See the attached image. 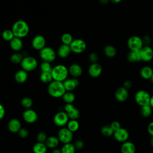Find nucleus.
I'll return each mask as SVG.
<instances>
[{
    "label": "nucleus",
    "mask_w": 153,
    "mask_h": 153,
    "mask_svg": "<svg viewBox=\"0 0 153 153\" xmlns=\"http://www.w3.org/2000/svg\"><path fill=\"white\" fill-rule=\"evenodd\" d=\"M11 30L15 37L22 39L27 35L29 32V27L26 22L19 20L14 23Z\"/></svg>",
    "instance_id": "obj_1"
},
{
    "label": "nucleus",
    "mask_w": 153,
    "mask_h": 153,
    "mask_svg": "<svg viewBox=\"0 0 153 153\" xmlns=\"http://www.w3.org/2000/svg\"><path fill=\"white\" fill-rule=\"evenodd\" d=\"M47 91L51 97L59 98L62 97L66 91L63 82L53 80L48 84Z\"/></svg>",
    "instance_id": "obj_2"
},
{
    "label": "nucleus",
    "mask_w": 153,
    "mask_h": 153,
    "mask_svg": "<svg viewBox=\"0 0 153 153\" xmlns=\"http://www.w3.org/2000/svg\"><path fill=\"white\" fill-rule=\"evenodd\" d=\"M53 80L63 82L68 78L69 71L63 65H57L53 68L51 72Z\"/></svg>",
    "instance_id": "obj_3"
},
{
    "label": "nucleus",
    "mask_w": 153,
    "mask_h": 153,
    "mask_svg": "<svg viewBox=\"0 0 153 153\" xmlns=\"http://www.w3.org/2000/svg\"><path fill=\"white\" fill-rule=\"evenodd\" d=\"M150 98V94L145 90H138L134 94L135 102L140 107L149 105Z\"/></svg>",
    "instance_id": "obj_4"
},
{
    "label": "nucleus",
    "mask_w": 153,
    "mask_h": 153,
    "mask_svg": "<svg viewBox=\"0 0 153 153\" xmlns=\"http://www.w3.org/2000/svg\"><path fill=\"white\" fill-rule=\"evenodd\" d=\"M22 69L26 72H30L36 69L38 66L36 59L32 56L24 57L20 63Z\"/></svg>",
    "instance_id": "obj_5"
},
{
    "label": "nucleus",
    "mask_w": 153,
    "mask_h": 153,
    "mask_svg": "<svg viewBox=\"0 0 153 153\" xmlns=\"http://www.w3.org/2000/svg\"><path fill=\"white\" fill-rule=\"evenodd\" d=\"M39 56L43 61L51 63L56 59V53L51 47L45 46L39 51Z\"/></svg>",
    "instance_id": "obj_6"
},
{
    "label": "nucleus",
    "mask_w": 153,
    "mask_h": 153,
    "mask_svg": "<svg viewBox=\"0 0 153 153\" xmlns=\"http://www.w3.org/2000/svg\"><path fill=\"white\" fill-rule=\"evenodd\" d=\"M127 45L130 50L139 51L143 46V43L142 38L137 35H133L128 39Z\"/></svg>",
    "instance_id": "obj_7"
},
{
    "label": "nucleus",
    "mask_w": 153,
    "mask_h": 153,
    "mask_svg": "<svg viewBox=\"0 0 153 153\" xmlns=\"http://www.w3.org/2000/svg\"><path fill=\"white\" fill-rule=\"evenodd\" d=\"M69 46L71 50V52L76 54H80L83 53L87 48V44L85 41L79 38L74 39Z\"/></svg>",
    "instance_id": "obj_8"
},
{
    "label": "nucleus",
    "mask_w": 153,
    "mask_h": 153,
    "mask_svg": "<svg viewBox=\"0 0 153 153\" xmlns=\"http://www.w3.org/2000/svg\"><path fill=\"white\" fill-rule=\"evenodd\" d=\"M57 137L59 141L63 144L71 143L73 138V133L67 127H63L58 131Z\"/></svg>",
    "instance_id": "obj_9"
},
{
    "label": "nucleus",
    "mask_w": 153,
    "mask_h": 153,
    "mask_svg": "<svg viewBox=\"0 0 153 153\" xmlns=\"http://www.w3.org/2000/svg\"><path fill=\"white\" fill-rule=\"evenodd\" d=\"M69 121V117L65 111H59L53 117V122L58 127H63L68 124Z\"/></svg>",
    "instance_id": "obj_10"
},
{
    "label": "nucleus",
    "mask_w": 153,
    "mask_h": 153,
    "mask_svg": "<svg viewBox=\"0 0 153 153\" xmlns=\"http://www.w3.org/2000/svg\"><path fill=\"white\" fill-rule=\"evenodd\" d=\"M113 136L116 141L120 143H123L128 140L130 136V133L126 128L121 127L118 130L114 131Z\"/></svg>",
    "instance_id": "obj_11"
},
{
    "label": "nucleus",
    "mask_w": 153,
    "mask_h": 153,
    "mask_svg": "<svg viewBox=\"0 0 153 153\" xmlns=\"http://www.w3.org/2000/svg\"><path fill=\"white\" fill-rule=\"evenodd\" d=\"M139 53L142 61L148 62L153 59V49L149 45H143Z\"/></svg>",
    "instance_id": "obj_12"
},
{
    "label": "nucleus",
    "mask_w": 153,
    "mask_h": 153,
    "mask_svg": "<svg viewBox=\"0 0 153 153\" xmlns=\"http://www.w3.org/2000/svg\"><path fill=\"white\" fill-rule=\"evenodd\" d=\"M128 91L124 87H118L114 93L115 99L119 102H124L127 100L128 97Z\"/></svg>",
    "instance_id": "obj_13"
},
{
    "label": "nucleus",
    "mask_w": 153,
    "mask_h": 153,
    "mask_svg": "<svg viewBox=\"0 0 153 153\" xmlns=\"http://www.w3.org/2000/svg\"><path fill=\"white\" fill-rule=\"evenodd\" d=\"M24 121L27 123L32 124L35 123L38 120V114L33 109H27L25 110L22 115Z\"/></svg>",
    "instance_id": "obj_14"
},
{
    "label": "nucleus",
    "mask_w": 153,
    "mask_h": 153,
    "mask_svg": "<svg viewBox=\"0 0 153 153\" xmlns=\"http://www.w3.org/2000/svg\"><path fill=\"white\" fill-rule=\"evenodd\" d=\"M46 41L45 38L42 35H36L35 36L32 41V47L36 50H41L45 47Z\"/></svg>",
    "instance_id": "obj_15"
},
{
    "label": "nucleus",
    "mask_w": 153,
    "mask_h": 153,
    "mask_svg": "<svg viewBox=\"0 0 153 153\" xmlns=\"http://www.w3.org/2000/svg\"><path fill=\"white\" fill-rule=\"evenodd\" d=\"M102 72V66L97 63H91L88 69V73L89 75L93 78H97L99 76Z\"/></svg>",
    "instance_id": "obj_16"
},
{
    "label": "nucleus",
    "mask_w": 153,
    "mask_h": 153,
    "mask_svg": "<svg viewBox=\"0 0 153 153\" xmlns=\"http://www.w3.org/2000/svg\"><path fill=\"white\" fill-rule=\"evenodd\" d=\"M63 85L66 91H72L79 85V80L77 78H67L63 82Z\"/></svg>",
    "instance_id": "obj_17"
},
{
    "label": "nucleus",
    "mask_w": 153,
    "mask_h": 153,
    "mask_svg": "<svg viewBox=\"0 0 153 153\" xmlns=\"http://www.w3.org/2000/svg\"><path fill=\"white\" fill-rule=\"evenodd\" d=\"M136 149L134 143L128 140L122 143L120 148L121 153H135Z\"/></svg>",
    "instance_id": "obj_18"
},
{
    "label": "nucleus",
    "mask_w": 153,
    "mask_h": 153,
    "mask_svg": "<svg viewBox=\"0 0 153 153\" xmlns=\"http://www.w3.org/2000/svg\"><path fill=\"white\" fill-rule=\"evenodd\" d=\"M8 129L11 133H18L22 128L20 121L17 118L11 119L8 123Z\"/></svg>",
    "instance_id": "obj_19"
},
{
    "label": "nucleus",
    "mask_w": 153,
    "mask_h": 153,
    "mask_svg": "<svg viewBox=\"0 0 153 153\" xmlns=\"http://www.w3.org/2000/svg\"><path fill=\"white\" fill-rule=\"evenodd\" d=\"M68 71L69 73L75 78L80 76L82 74V67L78 63H73L71 65Z\"/></svg>",
    "instance_id": "obj_20"
},
{
    "label": "nucleus",
    "mask_w": 153,
    "mask_h": 153,
    "mask_svg": "<svg viewBox=\"0 0 153 153\" xmlns=\"http://www.w3.org/2000/svg\"><path fill=\"white\" fill-rule=\"evenodd\" d=\"M23 41H22L21 38L17 37H14L10 41V46L11 48L14 50V51H19L23 48Z\"/></svg>",
    "instance_id": "obj_21"
},
{
    "label": "nucleus",
    "mask_w": 153,
    "mask_h": 153,
    "mask_svg": "<svg viewBox=\"0 0 153 153\" xmlns=\"http://www.w3.org/2000/svg\"><path fill=\"white\" fill-rule=\"evenodd\" d=\"M71 53L70 46L62 44L57 50V55L61 58H66Z\"/></svg>",
    "instance_id": "obj_22"
},
{
    "label": "nucleus",
    "mask_w": 153,
    "mask_h": 153,
    "mask_svg": "<svg viewBox=\"0 0 153 153\" xmlns=\"http://www.w3.org/2000/svg\"><path fill=\"white\" fill-rule=\"evenodd\" d=\"M127 60L130 63H137L142 61L139 51L130 50L127 54Z\"/></svg>",
    "instance_id": "obj_23"
},
{
    "label": "nucleus",
    "mask_w": 153,
    "mask_h": 153,
    "mask_svg": "<svg viewBox=\"0 0 153 153\" xmlns=\"http://www.w3.org/2000/svg\"><path fill=\"white\" fill-rule=\"evenodd\" d=\"M27 72L25 71L23 69L19 70L16 72L14 75V79L16 81L20 84H22L26 82L27 79Z\"/></svg>",
    "instance_id": "obj_24"
},
{
    "label": "nucleus",
    "mask_w": 153,
    "mask_h": 153,
    "mask_svg": "<svg viewBox=\"0 0 153 153\" xmlns=\"http://www.w3.org/2000/svg\"><path fill=\"white\" fill-rule=\"evenodd\" d=\"M153 74V69L149 66H144L140 70V75L144 79H150Z\"/></svg>",
    "instance_id": "obj_25"
},
{
    "label": "nucleus",
    "mask_w": 153,
    "mask_h": 153,
    "mask_svg": "<svg viewBox=\"0 0 153 153\" xmlns=\"http://www.w3.org/2000/svg\"><path fill=\"white\" fill-rule=\"evenodd\" d=\"M60 141L57 137L51 136L47 137L45 143L48 148L55 149L59 145Z\"/></svg>",
    "instance_id": "obj_26"
},
{
    "label": "nucleus",
    "mask_w": 153,
    "mask_h": 153,
    "mask_svg": "<svg viewBox=\"0 0 153 153\" xmlns=\"http://www.w3.org/2000/svg\"><path fill=\"white\" fill-rule=\"evenodd\" d=\"M47 149L45 143L37 142L33 146L32 151L33 153H47Z\"/></svg>",
    "instance_id": "obj_27"
},
{
    "label": "nucleus",
    "mask_w": 153,
    "mask_h": 153,
    "mask_svg": "<svg viewBox=\"0 0 153 153\" xmlns=\"http://www.w3.org/2000/svg\"><path fill=\"white\" fill-rule=\"evenodd\" d=\"M104 54L109 58L115 57L117 54V50L115 47L112 45H107L103 48Z\"/></svg>",
    "instance_id": "obj_28"
},
{
    "label": "nucleus",
    "mask_w": 153,
    "mask_h": 153,
    "mask_svg": "<svg viewBox=\"0 0 153 153\" xmlns=\"http://www.w3.org/2000/svg\"><path fill=\"white\" fill-rule=\"evenodd\" d=\"M140 112L141 115L143 117H145V118L149 117L153 114L152 108L149 105L141 106Z\"/></svg>",
    "instance_id": "obj_29"
},
{
    "label": "nucleus",
    "mask_w": 153,
    "mask_h": 153,
    "mask_svg": "<svg viewBox=\"0 0 153 153\" xmlns=\"http://www.w3.org/2000/svg\"><path fill=\"white\" fill-rule=\"evenodd\" d=\"M100 132H101V134L105 137L112 136H113L114 133V130H112V128H111L109 124H106L103 126L100 129Z\"/></svg>",
    "instance_id": "obj_30"
},
{
    "label": "nucleus",
    "mask_w": 153,
    "mask_h": 153,
    "mask_svg": "<svg viewBox=\"0 0 153 153\" xmlns=\"http://www.w3.org/2000/svg\"><path fill=\"white\" fill-rule=\"evenodd\" d=\"M79 127V123L77 120H70L67 124V128L72 133L76 131Z\"/></svg>",
    "instance_id": "obj_31"
},
{
    "label": "nucleus",
    "mask_w": 153,
    "mask_h": 153,
    "mask_svg": "<svg viewBox=\"0 0 153 153\" xmlns=\"http://www.w3.org/2000/svg\"><path fill=\"white\" fill-rule=\"evenodd\" d=\"M62 97L66 103H72L75 99V96L72 91H66Z\"/></svg>",
    "instance_id": "obj_32"
},
{
    "label": "nucleus",
    "mask_w": 153,
    "mask_h": 153,
    "mask_svg": "<svg viewBox=\"0 0 153 153\" xmlns=\"http://www.w3.org/2000/svg\"><path fill=\"white\" fill-rule=\"evenodd\" d=\"M69 117V120H77L80 116V112L78 109L74 106L69 112H66Z\"/></svg>",
    "instance_id": "obj_33"
},
{
    "label": "nucleus",
    "mask_w": 153,
    "mask_h": 153,
    "mask_svg": "<svg viewBox=\"0 0 153 153\" xmlns=\"http://www.w3.org/2000/svg\"><path fill=\"white\" fill-rule=\"evenodd\" d=\"M41 81L45 84H49L53 81V78L51 72H41L40 74Z\"/></svg>",
    "instance_id": "obj_34"
},
{
    "label": "nucleus",
    "mask_w": 153,
    "mask_h": 153,
    "mask_svg": "<svg viewBox=\"0 0 153 153\" xmlns=\"http://www.w3.org/2000/svg\"><path fill=\"white\" fill-rule=\"evenodd\" d=\"M76 149L74 145L71 143L63 144V146L61 148L62 153H75Z\"/></svg>",
    "instance_id": "obj_35"
},
{
    "label": "nucleus",
    "mask_w": 153,
    "mask_h": 153,
    "mask_svg": "<svg viewBox=\"0 0 153 153\" xmlns=\"http://www.w3.org/2000/svg\"><path fill=\"white\" fill-rule=\"evenodd\" d=\"M73 40V37L69 33H65L61 36V41L63 44L70 45Z\"/></svg>",
    "instance_id": "obj_36"
},
{
    "label": "nucleus",
    "mask_w": 153,
    "mask_h": 153,
    "mask_svg": "<svg viewBox=\"0 0 153 153\" xmlns=\"http://www.w3.org/2000/svg\"><path fill=\"white\" fill-rule=\"evenodd\" d=\"M23 59V57L22 54L19 53H13L10 57V60L12 63L14 64H19L20 63Z\"/></svg>",
    "instance_id": "obj_37"
},
{
    "label": "nucleus",
    "mask_w": 153,
    "mask_h": 153,
    "mask_svg": "<svg viewBox=\"0 0 153 153\" xmlns=\"http://www.w3.org/2000/svg\"><path fill=\"white\" fill-rule=\"evenodd\" d=\"M2 37L6 41H10L14 37V35L11 30L5 29L2 33Z\"/></svg>",
    "instance_id": "obj_38"
},
{
    "label": "nucleus",
    "mask_w": 153,
    "mask_h": 153,
    "mask_svg": "<svg viewBox=\"0 0 153 153\" xmlns=\"http://www.w3.org/2000/svg\"><path fill=\"white\" fill-rule=\"evenodd\" d=\"M21 105L26 109H30L33 105V101L31 98L29 97H25L21 100Z\"/></svg>",
    "instance_id": "obj_39"
},
{
    "label": "nucleus",
    "mask_w": 153,
    "mask_h": 153,
    "mask_svg": "<svg viewBox=\"0 0 153 153\" xmlns=\"http://www.w3.org/2000/svg\"><path fill=\"white\" fill-rule=\"evenodd\" d=\"M51 63L44 62L43 61L41 65H40V69L41 70V72H51L53 69V67L51 66Z\"/></svg>",
    "instance_id": "obj_40"
},
{
    "label": "nucleus",
    "mask_w": 153,
    "mask_h": 153,
    "mask_svg": "<svg viewBox=\"0 0 153 153\" xmlns=\"http://www.w3.org/2000/svg\"><path fill=\"white\" fill-rule=\"evenodd\" d=\"M48 136H47L46 133L44 131H41L38 133L36 136V139L38 142H42V143H45Z\"/></svg>",
    "instance_id": "obj_41"
},
{
    "label": "nucleus",
    "mask_w": 153,
    "mask_h": 153,
    "mask_svg": "<svg viewBox=\"0 0 153 153\" xmlns=\"http://www.w3.org/2000/svg\"><path fill=\"white\" fill-rule=\"evenodd\" d=\"M98 59H99V56L97 54L94 52L91 53L88 56V60L91 63H97L98 61Z\"/></svg>",
    "instance_id": "obj_42"
},
{
    "label": "nucleus",
    "mask_w": 153,
    "mask_h": 153,
    "mask_svg": "<svg viewBox=\"0 0 153 153\" xmlns=\"http://www.w3.org/2000/svg\"><path fill=\"white\" fill-rule=\"evenodd\" d=\"M109 125L114 130V131H115L120 129L121 127H122L121 126V123L118 121H113Z\"/></svg>",
    "instance_id": "obj_43"
},
{
    "label": "nucleus",
    "mask_w": 153,
    "mask_h": 153,
    "mask_svg": "<svg viewBox=\"0 0 153 153\" xmlns=\"http://www.w3.org/2000/svg\"><path fill=\"white\" fill-rule=\"evenodd\" d=\"M18 134H19V136L21 138H26L27 137V136L29 134V131L26 128L22 127L20 128V130L19 131Z\"/></svg>",
    "instance_id": "obj_44"
},
{
    "label": "nucleus",
    "mask_w": 153,
    "mask_h": 153,
    "mask_svg": "<svg viewBox=\"0 0 153 153\" xmlns=\"http://www.w3.org/2000/svg\"><path fill=\"white\" fill-rule=\"evenodd\" d=\"M76 149H81L84 146V143L81 140H77L74 144Z\"/></svg>",
    "instance_id": "obj_45"
},
{
    "label": "nucleus",
    "mask_w": 153,
    "mask_h": 153,
    "mask_svg": "<svg viewBox=\"0 0 153 153\" xmlns=\"http://www.w3.org/2000/svg\"><path fill=\"white\" fill-rule=\"evenodd\" d=\"M133 85V82L130 79H126L125 80L124 82H123V87H124V88H126V89L128 90V89H130L131 88Z\"/></svg>",
    "instance_id": "obj_46"
},
{
    "label": "nucleus",
    "mask_w": 153,
    "mask_h": 153,
    "mask_svg": "<svg viewBox=\"0 0 153 153\" xmlns=\"http://www.w3.org/2000/svg\"><path fill=\"white\" fill-rule=\"evenodd\" d=\"M142 39V41L143 43V45H149L151 41V39L149 37V36H148V35L144 36Z\"/></svg>",
    "instance_id": "obj_47"
},
{
    "label": "nucleus",
    "mask_w": 153,
    "mask_h": 153,
    "mask_svg": "<svg viewBox=\"0 0 153 153\" xmlns=\"http://www.w3.org/2000/svg\"><path fill=\"white\" fill-rule=\"evenodd\" d=\"M147 130L151 136H153V121L150 122L147 127Z\"/></svg>",
    "instance_id": "obj_48"
},
{
    "label": "nucleus",
    "mask_w": 153,
    "mask_h": 153,
    "mask_svg": "<svg viewBox=\"0 0 153 153\" xmlns=\"http://www.w3.org/2000/svg\"><path fill=\"white\" fill-rule=\"evenodd\" d=\"M5 114V108H4V106L0 103V120H2L4 117Z\"/></svg>",
    "instance_id": "obj_49"
},
{
    "label": "nucleus",
    "mask_w": 153,
    "mask_h": 153,
    "mask_svg": "<svg viewBox=\"0 0 153 153\" xmlns=\"http://www.w3.org/2000/svg\"><path fill=\"white\" fill-rule=\"evenodd\" d=\"M99 2L101 4H103V5H105V4H106L109 2V1H110L109 0H99Z\"/></svg>",
    "instance_id": "obj_50"
},
{
    "label": "nucleus",
    "mask_w": 153,
    "mask_h": 153,
    "mask_svg": "<svg viewBox=\"0 0 153 153\" xmlns=\"http://www.w3.org/2000/svg\"><path fill=\"white\" fill-rule=\"evenodd\" d=\"M149 105L153 109V94L151 96L150 101H149Z\"/></svg>",
    "instance_id": "obj_51"
},
{
    "label": "nucleus",
    "mask_w": 153,
    "mask_h": 153,
    "mask_svg": "<svg viewBox=\"0 0 153 153\" xmlns=\"http://www.w3.org/2000/svg\"><path fill=\"white\" fill-rule=\"evenodd\" d=\"M51 153H62V151H61V149H54L52 151Z\"/></svg>",
    "instance_id": "obj_52"
},
{
    "label": "nucleus",
    "mask_w": 153,
    "mask_h": 153,
    "mask_svg": "<svg viewBox=\"0 0 153 153\" xmlns=\"http://www.w3.org/2000/svg\"><path fill=\"white\" fill-rule=\"evenodd\" d=\"M109 1L114 4H118L122 1V0H109Z\"/></svg>",
    "instance_id": "obj_53"
},
{
    "label": "nucleus",
    "mask_w": 153,
    "mask_h": 153,
    "mask_svg": "<svg viewBox=\"0 0 153 153\" xmlns=\"http://www.w3.org/2000/svg\"><path fill=\"white\" fill-rule=\"evenodd\" d=\"M150 144L152 147H153V136H151V140H150Z\"/></svg>",
    "instance_id": "obj_54"
},
{
    "label": "nucleus",
    "mask_w": 153,
    "mask_h": 153,
    "mask_svg": "<svg viewBox=\"0 0 153 153\" xmlns=\"http://www.w3.org/2000/svg\"><path fill=\"white\" fill-rule=\"evenodd\" d=\"M150 80H151V81L153 83V74H152V76H151V78H150Z\"/></svg>",
    "instance_id": "obj_55"
}]
</instances>
